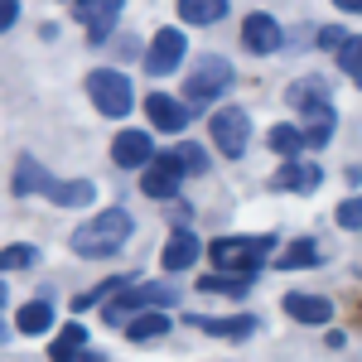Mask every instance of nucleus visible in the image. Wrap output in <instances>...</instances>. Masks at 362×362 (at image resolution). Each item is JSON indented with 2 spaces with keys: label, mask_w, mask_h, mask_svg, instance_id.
Here are the masks:
<instances>
[{
  "label": "nucleus",
  "mask_w": 362,
  "mask_h": 362,
  "mask_svg": "<svg viewBox=\"0 0 362 362\" xmlns=\"http://www.w3.org/2000/svg\"><path fill=\"white\" fill-rule=\"evenodd\" d=\"M126 242H131V213H126V208H107V213L87 218V223L73 232V251H78V256H87V261L116 256Z\"/></svg>",
  "instance_id": "f257e3e1"
},
{
  "label": "nucleus",
  "mask_w": 362,
  "mask_h": 362,
  "mask_svg": "<svg viewBox=\"0 0 362 362\" xmlns=\"http://www.w3.org/2000/svg\"><path fill=\"white\" fill-rule=\"evenodd\" d=\"M276 247L271 237H218L213 242V266L227 271V276H242V280H256L266 251Z\"/></svg>",
  "instance_id": "f03ea898"
},
{
  "label": "nucleus",
  "mask_w": 362,
  "mask_h": 362,
  "mask_svg": "<svg viewBox=\"0 0 362 362\" xmlns=\"http://www.w3.org/2000/svg\"><path fill=\"white\" fill-rule=\"evenodd\" d=\"M165 305H179V285H126L112 300H102V319L107 324H126L140 309H165Z\"/></svg>",
  "instance_id": "7ed1b4c3"
},
{
  "label": "nucleus",
  "mask_w": 362,
  "mask_h": 362,
  "mask_svg": "<svg viewBox=\"0 0 362 362\" xmlns=\"http://www.w3.org/2000/svg\"><path fill=\"white\" fill-rule=\"evenodd\" d=\"M87 97L97 102V112H102V116H126V112H131V102H136L131 78L116 73V68H97V73H87Z\"/></svg>",
  "instance_id": "20e7f679"
},
{
  "label": "nucleus",
  "mask_w": 362,
  "mask_h": 362,
  "mask_svg": "<svg viewBox=\"0 0 362 362\" xmlns=\"http://www.w3.org/2000/svg\"><path fill=\"white\" fill-rule=\"evenodd\" d=\"M208 131H213V145H218V155L227 160H242L247 155V140H251V121L242 107H218L213 121H208Z\"/></svg>",
  "instance_id": "39448f33"
},
{
  "label": "nucleus",
  "mask_w": 362,
  "mask_h": 362,
  "mask_svg": "<svg viewBox=\"0 0 362 362\" xmlns=\"http://www.w3.org/2000/svg\"><path fill=\"white\" fill-rule=\"evenodd\" d=\"M227 87H232V63L208 54V58H198L194 78L184 83V97H189V102H213V97H223Z\"/></svg>",
  "instance_id": "423d86ee"
},
{
  "label": "nucleus",
  "mask_w": 362,
  "mask_h": 362,
  "mask_svg": "<svg viewBox=\"0 0 362 362\" xmlns=\"http://www.w3.org/2000/svg\"><path fill=\"white\" fill-rule=\"evenodd\" d=\"M290 107L309 121H334V97H329V83L324 78H305V83H295L290 92Z\"/></svg>",
  "instance_id": "0eeeda50"
},
{
  "label": "nucleus",
  "mask_w": 362,
  "mask_h": 362,
  "mask_svg": "<svg viewBox=\"0 0 362 362\" xmlns=\"http://www.w3.org/2000/svg\"><path fill=\"white\" fill-rule=\"evenodd\" d=\"M184 49H189V39H184L179 29H160V34L150 39V49H145V73H150V78L174 73L179 58H184Z\"/></svg>",
  "instance_id": "6e6552de"
},
{
  "label": "nucleus",
  "mask_w": 362,
  "mask_h": 362,
  "mask_svg": "<svg viewBox=\"0 0 362 362\" xmlns=\"http://www.w3.org/2000/svg\"><path fill=\"white\" fill-rule=\"evenodd\" d=\"M78 20L87 25V39L102 44L121 20V0H78Z\"/></svg>",
  "instance_id": "1a4fd4ad"
},
{
  "label": "nucleus",
  "mask_w": 362,
  "mask_h": 362,
  "mask_svg": "<svg viewBox=\"0 0 362 362\" xmlns=\"http://www.w3.org/2000/svg\"><path fill=\"white\" fill-rule=\"evenodd\" d=\"M112 160L121 169H145L150 160H155V145H150L145 131H121V136L112 140Z\"/></svg>",
  "instance_id": "9d476101"
},
{
  "label": "nucleus",
  "mask_w": 362,
  "mask_h": 362,
  "mask_svg": "<svg viewBox=\"0 0 362 362\" xmlns=\"http://www.w3.org/2000/svg\"><path fill=\"white\" fill-rule=\"evenodd\" d=\"M145 112L155 121V131H184V126H189V107L174 102V97H165V92H150V97H145Z\"/></svg>",
  "instance_id": "9b49d317"
},
{
  "label": "nucleus",
  "mask_w": 362,
  "mask_h": 362,
  "mask_svg": "<svg viewBox=\"0 0 362 362\" xmlns=\"http://www.w3.org/2000/svg\"><path fill=\"white\" fill-rule=\"evenodd\" d=\"M242 44H247L251 54H276L280 49V25L271 15H247V25H242Z\"/></svg>",
  "instance_id": "f8f14e48"
},
{
  "label": "nucleus",
  "mask_w": 362,
  "mask_h": 362,
  "mask_svg": "<svg viewBox=\"0 0 362 362\" xmlns=\"http://www.w3.org/2000/svg\"><path fill=\"white\" fill-rule=\"evenodd\" d=\"M319 179H324L319 165H300V160H290V165L271 179V189H280V194H309V189H319Z\"/></svg>",
  "instance_id": "ddd939ff"
},
{
  "label": "nucleus",
  "mask_w": 362,
  "mask_h": 362,
  "mask_svg": "<svg viewBox=\"0 0 362 362\" xmlns=\"http://www.w3.org/2000/svg\"><path fill=\"white\" fill-rule=\"evenodd\" d=\"M285 314L290 319H300V324H329L334 319V305L324 300V295H285Z\"/></svg>",
  "instance_id": "4468645a"
},
{
  "label": "nucleus",
  "mask_w": 362,
  "mask_h": 362,
  "mask_svg": "<svg viewBox=\"0 0 362 362\" xmlns=\"http://www.w3.org/2000/svg\"><path fill=\"white\" fill-rule=\"evenodd\" d=\"M198 237L194 232H174V237H169V247H165V256H160V266H165V271H189V266H194L198 261Z\"/></svg>",
  "instance_id": "2eb2a0df"
},
{
  "label": "nucleus",
  "mask_w": 362,
  "mask_h": 362,
  "mask_svg": "<svg viewBox=\"0 0 362 362\" xmlns=\"http://www.w3.org/2000/svg\"><path fill=\"white\" fill-rule=\"evenodd\" d=\"M184 25H218L227 15V0H174Z\"/></svg>",
  "instance_id": "dca6fc26"
},
{
  "label": "nucleus",
  "mask_w": 362,
  "mask_h": 362,
  "mask_svg": "<svg viewBox=\"0 0 362 362\" xmlns=\"http://www.w3.org/2000/svg\"><path fill=\"white\" fill-rule=\"evenodd\" d=\"M140 189H145L150 198H174V194H179V174H174L169 165H160V160H150V165H145V179H140Z\"/></svg>",
  "instance_id": "f3484780"
},
{
  "label": "nucleus",
  "mask_w": 362,
  "mask_h": 362,
  "mask_svg": "<svg viewBox=\"0 0 362 362\" xmlns=\"http://www.w3.org/2000/svg\"><path fill=\"white\" fill-rule=\"evenodd\" d=\"M126 334L136 338V343H145V338H165L169 334V314H160V309H140V314L126 319Z\"/></svg>",
  "instance_id": "a211bd4d"
},
{
  "label": "nucleus",
  "mask_w": 362,
  "mask_h": 362,
  "mask_svg": "<svg viewBox=\"0 0 362 362\" xmlns=\"http://www.w3.org/2000/svg\"><path fill=\"white\" fill-rule=\"evenodd\" d=\"M189 324L203 329V334H218V338H247L251 329H256V319H251V314H237V319H203V314H194Z\"/></svg>",
  "instance_id": "6ab92c4d"
},
{
  "label": "nucleus",
  "mask_w": 362,
  "mask_h": 362,
  "mask_svg": "<svg viewBox=\"0 0 362 362\" xmlns=\"http://www.w3.org/2000/svg\"><path fill=\"white\" fill-rule=\"evenodd\" d=\"M49 184H54V179L44 174V165H39L34 155H25V160L15 165V194H20V198H25V194H44Z\"/></svg>",
  "instance_id": "aec40b11"
},
{
  "label": "nucleus",
  "mask_w": 362,
  "mask_h": 362,
  "mask_svg": "<svg viewBox=\"0 0 362 362\" xmlns=\"http://www.w3.org/2000/svg\"><path fill=\"white\" fill-rule=\"evenodd\" d=\"M155 160H160V165H169L179 179H184V174H203V169H208V155H203L198 145H179V150H169V155H155Z\"/></svg>",
  "instance_id": "412c9836"
},
{
  "label": "nucleus",
  "mask_w": 362,
  "mask_h": 362,
  "mask_svg": "<svg viewBox=\"0 0 362 362\" xmlns=\"http://www.w3.org/2000/svg\"><path fill=\"white\" fill-rule=\"evenodd\" d=\"M44 194L54 198L58 208H83V203H92V194H97V189H92L87 179H63V184H49Z\"/></svg>",
  "instance_id": "4be33fe9"
},
{
  "label": "nucleus",
  "mask_w": 362,
  "mask_h": 362,
  "mask_svg": "<svg viewBox=\"0 0 362 362\" xmlns=\"http://www.w3.org/2000/svg\"><path fill=\"white\" fill-rule=\"evenodd\" d=\"M15 329H20V334H49V329H54V309L44 305V300H34V305H25L15 314Z\"/></svg>",
  "instance_id": "5701e85b"
},
{
  "label": "nucleus",
  "mask_w": 362,
  "mask_h": 362,
  "mask_svg": "<svg viewBox=\"0 0 362 362\" xmlns=\"http://www.w3.org/2000/svg\"><path fill=\"white\" fill-rule=\"evenodd\" d=\"M83 343H87V329H83V324H68V329H63V334L54 338L49 358H54V362H73L78 353H83Z\"/></svg>",
  "instance_id": "b1692460"
},
{
  "label": "nucleus",
  "mask_w": 362,
  "mask_h": 362,
  "mask_svg": "<svg viewBox=\"0 0 362 362\" xmlns=\"http://www.w3.org/2000/svg\"><path fill=\"white\" fill-rule=\"evenodd\" d=\"M247 285H251V280H242V276H223V271H218V276H203V280H198V290H203V295H232V300H242V295H247Z\"/></svg>",
  "instance_id": "393cba45"
},
{
  "label": "nucleus",
  "mask_w": 362,
  "mask_h": 362,
  "mask_svg": "<svg viewBox=\"0 0 362 362\" xmlns=\"http://www.w3.org/2000/svg\"><path fill=\"white\" fill-rule=\"evenodd\" d=\"M338 63H343V73L362 83V34H348L343 44H338Z\"/></svg>",
  "instance_id": "a878e982"
},
{
  "label": "nucleus",
  "mask_w": 362,
  "mask_h": 362,
  "mask_svg": "<svg viewBox=\"0 0 362 362\" xmlns=\"http://www.w3.org/2000/svg\"><path fill=\"white\" fill-rule=\"evenodd\" d=\"M34 261H39V251L29 247V242H20V247H5V251H0V271H5V276H10V271H29Z\"/></svg>",
  "instance_id": "bb28decb"
},
{
  "label": "nucleus",
  "mask_w": 362,
  "mask_h": 362,
  "mask_svg": "<svg viewBox=\"0 0 362 362\" xmlns=\"http://www.w3.org/2000/svg\"><path fill=\"white\" fill-rule=\"evenodd\" d=\"M271 150H280V155L295 160V150H305V131H300V126H276V131H271Z\"/></svg>",
  "instance_id": "cd10ccee"
},
{
  "label": "nucleus",
  "mask_w": 362,
  "mask_h": 362,
  "mask_svg": "<svg viewBox=\"0 0 362 362\" xmlns=\"http://www.w3.org/2000/svg\"><path fill=\"white\" fill-rule=\"evenodd\" d=\"M319 261V247L314 242H295V247L280 256V271H295V266H314Z\"/></svg>",
  "instance_id": "c85d7f7f"
},
{
  "label": "nucleus",
  "mask_w": 362,
  "mask_h": 362,
  "mask_svg": "<svg viewBox=\"0 0 362 362\" xmlns=\"http://www.w3.org/2000/svg\"><path fill=\"white\" fill-rule=\"evenodd\" d=\"M338 223L343 227H362V198H348V203L338 208Z\"/></svg>",
  "instance_id": "c756f323"
},
{
  "label": "nucleus",
  "mask_w": 362,
  "mask_h": 362,
  "mask_svg": "<svg viewBox=\"0 0 362 362\" xmlns=\"http://www.w3.org/2000/svg\"><path fill=\"white\" fill-rule=\"evenodd\" d=\"M20 20V0H0V34Z\"/></svg>",
  "instance_id": "7c9ffc66"
},
{
  "label": "nucleus",
  "mask_w": 362,
  "mask_h": 362,
  "mask_svg": "<svg viewBox=\"0 0 362 362\" xmlns=\"http://www.w3.org/2000/svg\"><path fill=\"white\" fill-rule=\"evenodd\" d=\"M348 34L343 29H319V49H329V54H338V44H343Z\"/></svg>",
  "instance_id": "2f4dec72"
},
{
  "label": "nucleus",
  "mask_w": 362,
  "mask_h": 362,
  "mask_svg": "<svg viewBox=\"0 0 362 362\" xmlns=\"http://www.w3.org/2000/svg\"><path fill=\"white\" fill-rule=\"evenodd\" d=\"M338 10H348V15H362V0H338Z\"/></svg>",
  "instance_id": "473e14b6"
},
{
  "label": "nucleus",
  "mask_w": 362,
  "mask_h": 362,
  "mask_svg": "<svg viewBox=\"0 0 362 362\" xmlns=\"http://www.w3.org/2000/svg\"><path fill=\"white\" fill-rule=\"evenodd\" d=\"M73 362H102V353H78Z\"/></svg>",
  "instance_id": "72a5a7b5"
}]
</instances>
